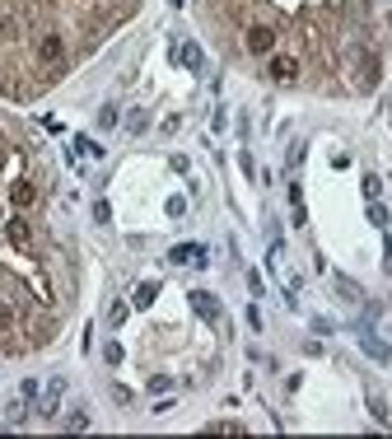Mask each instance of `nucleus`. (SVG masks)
Segmentation results:
<instances>
[{"instance_id": "14", "label": "nucleus", "mask_w": 392, "mask_h": 439, "mask_svg": "<svg viewBox=\"0 0 392 439\" xmlns=\"http://www.w3.org/2000/svg\"><path fill=\"white\" fill-rule=\"evenodd\" d=\"M178 61H183L187 71H201V66H206V56H201L196 42H183V47H178Z\"/></svg>"}, {"instance_id": "17", "label": "nucleus", "mask_w": 392, "mask_h": 439, "mask_svg": "<svg viewBox=\"0 0 392 439\" xmlns=\"http://www.w3.org/2000/svg\"><path fill=\"white\" fill-rule=\"evenodd\" d=\"M369 220H374L378 229H388V225H392V215L383 210V201H369Z\"/></svg>"}, {"instance_id": "18", "label": "nucleus", "mask_w": 392, "mask_h": 439, "mask_svg": "<svg viewBox=\"0 0 392 439\" xmlns=\"http://www.w3.org/2000/svg\"><path fill=\"white\" fill-rule=\"evenodd\" d=\"M117 122H122V117H117V108H112V103H103V108H99V131L117 127Z\"/></svg>"}, {"instance_id": "13", "label": "nucleus", "mask_w": 392, "mask_h": 439, "mask_svg": "<svg viewBox=\"0 0 392 439\" xmlns=\"http://www.w3.org/2000/svg\"><path fill=\"white\" fill-rule=\"evenodd\" d=\"M155 294H159V281H140V285H135V294H131V304H135V309H150Z\"/></svg>"}, {"instance_id": "12", "label": "nucleus", "mask_w": 392, "mask_h": 439, "mask_svg": "<svg viewBox=\"0 0 392 439\" xmlns=\"http://www.w3.org/2000/svg\"><path fill=\"white\" fill-rule=\"evenodd\" d=\"M289 215H294V229L309 225V210H304V192H299V182H289Z\"/></svg>"}, {"instance_id": "4", "label": "nucleus", "mask_w": 392, "mask_h": 439, "mask_svg": "<svg viewBox=\"0 0 392 439\" xmlns=\"http://www.w3.org/2000/svg\"><path fill=\"white\" fill-rule=\"evenodd\" d=\"M187 299H192V309L201 313V318H206V323H210V327H215V332H220V336L229 332V323H224V309H220V299H215L210 290H192Z\"/></svg>"}, {"instance_id": "9", "label": "nucleus", "mask_w": 392, "mask_h": 439, "mask_svg": "<svg viewBox=\"0 0 392 439\" xmlns=\"http://www.w3.org/2000/svg\"><path fill=\"white\" fill-rule=\"evenodd\" d=\"M365 397H369V412H374V421L392 430V407L383 402V392H378V388H365Z\"/></svg>"}, {"instance_id": "28", "label": "nucleus", "mask_w": 392, "mask_h": 439, "mask_svg": "<svg viewBox=\"0 0 392 439\" xmlns=\"http://www.w3.org/2000/svg\"><path fill=\"white\" fill-rule=\"evenodd\" d=\"M183 210H187V201H183V197H168V215H173V220H178Z\"/></svg>"}, {"instance_id": "27", "label": "nucleus", "mask_w": 392, "mask_h": 439, "mask_svg": "<svg viewBox=\"0 0 392 439\" xmlns=\"http://www.w3.org/2000/svg\"><path fill=\"white\" fill-rule=\"evenodd\" d=\"M248 290H252V294H257V299H261V290H266V281H261L257 271H248Z\"/></svg>"}, {"instance_id": "23", "label": "nucleus", "mask_w": 392, "mask_h": 439, "mask_svg": "<svg viewBox=\"0 0 392 439\" xmlns=\"http://www.w3.org/2000/svg\"><path fill=\"white\" fill-rule=\"evenodd\" d=\"M66 430H89V412H75L70 421H66Z\"/></svg>"}, {"instance_id": "7", "label": "nucleus", "mask_w": 392, "mask_h": 439, "mask_svg": "<svg viewBox=\"0 0 392 439\" xmlns=\"http://www.w3.org/2000/svg\"><path fill=\"white\" fill-rule=\"evenodd\" d=\"M360 351H365V355H369V360H374V364H388V360H392V346H388V341H383V336H374V332H369V327H365V332H360Z\"/></svg>"}, {"instance_id": "11", "label": "nucleus", "mask_w": 392, "mask_h": 439, "mask_svg": "<svg viewBox=\"0 0 392 439\" xmlns=\"http://www.w3.org/2000/svg\"><path fill=\"white\" fill-rule=\"evenodd\" d=\"M332 290H337V294L345 299V304H365V290H360V285L350 281V276H332Z\"/></svg>"}, {"instance_id": "25", "label": "nucleus", "mask_w": 392, "mask_h": 439, "mask_svg": "<svg viewBox=\"0 0 392 439\" xmlns=\"http://www.w3.org/2000/svg\"><path fill=\"white\" fill-rule=\"evenodd\" d=\"M94 220L107 225V220H112V206H107V201H94Z\"/></svg>"}, {"instance_id": "15", "label": "nucleus", "mask_w": 392, "mask_h": 439, "mask_svg": "<svg viewBox=\"0 0 392 439\" xmlns=\"http://www.w3.org/2000/svg\"><path fill=\"white\" fill-rule=\"evenodd\" d=\"M145 127H150V112H145V108H131V112H127V131H131V136H140Z\"/></svg>"}, {"instance_id": "6", "label": "nucleus", "mask_w": 392, "mask_h": 439, "mask_svg": "<svg viewBox=\"0 0 392 439\" xmlns=\"http://www.w3.org/2000/svg\"><path fill=\"white\" fill-rule=\"evenodd\" d=\"M168 262H178V266H210V253L201 243H178V248L168 253Z\"/></svg>"}, {"instance_id": "1", "label": "nucleus", "mask_w": 392, "mask_h": 439, "mask_svg": "<svg viewBox=\"0 0 392 439\" xmlns=\"http://www.w3.org/2000/svg\"><path fill=\"white\" fill-rule=\"evenodd\" d=\"M276 42H280V28L271 24V19H252V24L243 28V52L248 56H261L266 61V56L276 52Z\"/></svg>"}, {"instance_id": "16", "label": "nucleus", "mask_w": 392, "mask_h": 439, "mask_svg": "<svg viewBox=\"0 0 392 439\" xmlns=\"http://www.w3.org/2000/svg\"><path fill=\"white\" fill-rule=\"evenodd\" d=\"M24 416H28V397H14V402L5 407V421H10V425H19Z\"/></svg>"}, {"instance_id": "24", "label": "nucleus", "mask_w": 392, "mask_h": 439, "mask_svg": "<svg viewBox=\"0 0 392 439\" xmlns=\"http://www.w3.org/2000/svg\"><path fill=\"white\" fill-rule=\"evenodd\" d=\"M19 397H28V402H38V379H24V384H19Z\"/></svg>"}, {"instance_id": "8", "label": "nucleus", "mask_w": 392, "mask_h": 439, "mask_svg": "<svg viewBox=\"0 0 392 439\" xmlns=\"http://www.w3.org/2000/svg\"><path fill=\"white\" fill-rule=\"evenodd\" d=\"M61 392H66V379H52V384H47V397H42V407H38V416H47V421H52V416L61 412Z\"/></svg>"}, {"instance_id": "2", "label": "nucleus", "mask_w": 392, "mask_h": 439, "mask_svg": "<svg viewBox=\"0 0 392 439\" xmlns=\"http://www.w3.org/2000/svg\"><path fill=\"white\" fill-rule=\"evenodd\" d=\"M33 56H38V66L47 75H61V66H66V38L61 33H38L33 38Z\"/></svg>"}, {"instance_id": "5", "label": "nucleus", "mask_w": 392, "mask_h": 439, "mask_svg": "<svg viewBox=\"0 0 392 439\" xmlns=\"http://www.w3.org/2000/svg\"><path fill=\"white\" fill-rule=\"evenodd\" d=\"M266 75L276 79V84H294V79H299V56L271 52V56H266Z\"/></svg>"}, {"instance_id": "20", "label": "nucleus", "mask_w": 392, "mask_h": 439, "mask_svg": "<svg viewBox=\"0 0 392 439\" xmlns=\"http://www.w3.org/2000/svg\"><path fill=\"white\" fill-rule=\"evenodd\" d=\"M365 197H369V201H378V197H383V182H378V173H365Z\"/></svg>"}, {"instance_id": "3", "label": "nucleus", "mask_w": 392, "mask_h": 439, "mask_svg": "<svg viewBox=\"0 0 392 439\" xmlns=\"http://www.w3.org/2000/svg\"><path fill=\"white\" fill-rule=\"evenodd\" d=\"M350 89H360V94H369V89H374V84H378V56L369 52H355V61H350Z\"/></svg>"}, {"instance_id": "19", "label": "nucleus", "mask_w": 392, "mask_h": 439, "mask_svg": "<svg viewBox=\"0 0 392 439\" xmlns=\"http://www.w3.org/2000/svg\"><path fill=\"white\" fill-rule=\"evenodd\" d=\"M210 435H243V425L238 421H215V425H206Z\"/></svg>"}, {"instance_id": "21", "label": "nucleus", "mask_w": 392, "mask_h": 439, "mask_svg": "<svg viewBox=\"0 0 392 439\" xmlns=\"http://www.w3.org/2000/svg\"><path fill=\"white\" fill-rule=\"evenodd\" d=\"M122 355H127V351H122L117 341H107V346H103V360H107V364H122Z\"/></svg>"}, {"instance_id": "26", "label": "nucleus", "mask_w": 392, "mask_h": 439, "mask_svg": "<svg viewBox=\"0 0 392 439\" xmlns=\"http://www.w3.org/2000/svg\"><path fill=\"white\" fill-rule=\"evenodd\" d=\"M75 145H79V150H84V155H89V159H99V155H103V150H99V145H94V140H89V136H79Z\"/></svg>"}, {"instance_id": "10", "label": "nucleus", "mask_w": 392, "mask_h": 439, "mask_svg": "<svg viewBox=\"0 0 392 439\" xmlns=\"http://www.w3.org/2000/svg\"><path fill=\"white\" fill-rule=\"evenodd\" d=\"M33 201H38V187H33L28 178H19V182H14V192H10V206H14V210H28Z\"/></svg>"}, {"instance_id": "22", "label": "nucleus", "mask_w": 392, "mask_h": 439, "mask_svg": "<svg viewBox=\"0 0 392 439\" xmlns=\"http://www.w3.org/2000/svg\"><path fill=\"white\" fill-rule=\"evenodd\" d=\"M168 388H173L168 374H150V392H168Z\"/></svg>"}]
</instances>
